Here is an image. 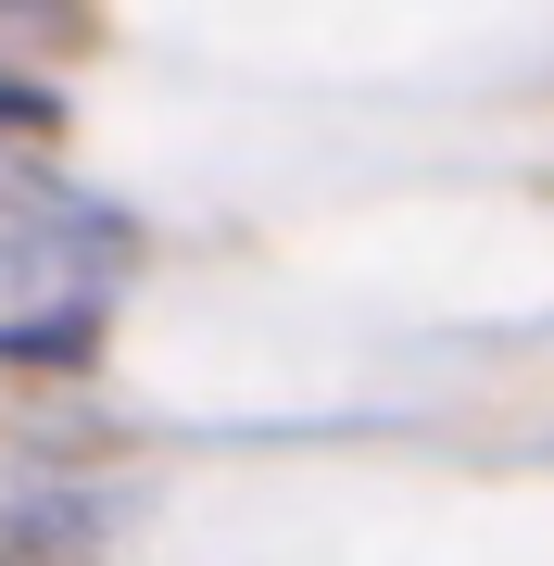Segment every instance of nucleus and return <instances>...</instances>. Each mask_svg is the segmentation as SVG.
I'll use <instances>...</instances> for the list:
<instances>
[{
	"instance_id": "1",
	"label": "nucleus",
	"mask_w": 554,
	"mask_h": 566,
	"mask_svg": "<svg viewBox=\"0 0 554 566\" xmlns=\"http://www.w3.org/2000/svg\"><path fill=\"white\" fill-rule=\"evenodd\" d=\"M88 340H102L88 303H51L39 327H0V365H88Z\"/></svg>"
},
{
	"instance_id": "2",
	"label": "nucleus",
	"mask_w": 554,
	"mask_h": 566,
	"mask_svg": "<svg viewBox=\"0 0 554 566\" xmlns=\"http://www.w3.org/2000/svg\"><path fill=\"white\" fill-rule=\"evenodd\" d=\"M0 126H13V139H39V126H63V102L39 76H0Z\"/></svg>"
}]
</instances>
